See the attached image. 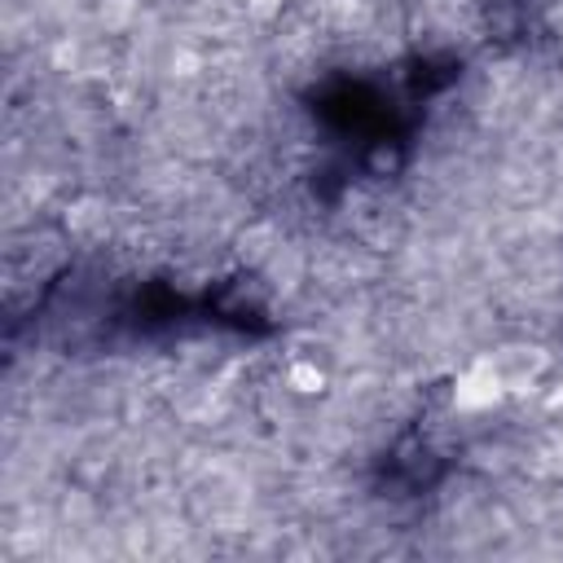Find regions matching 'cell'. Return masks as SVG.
<instances>
[{
  "label": "cell",
  "mask_w": 563,
  "mask_h": 563,
  "mask_svg": "<svg viewBox=\"0 0 563 563\" xmlns=\"http://www.w3.org/2000/svg\"><path fill=\"white\" fill-rule=\"evenodd\" d=\"M189 510L207 523V528H242L246 510H251V479L229 466V462H202L189 475Z\"/></svg>",
  "instance_id": "obj_1"
},
{
  "label": "cell",
  "mask_w": 563,
  "mask_h": 563,
  "mask_svg": "<svg viewBox=\"0 0 563 563\" xmlns=\"http://www.w3.org/2000/svg\"><path fill=\"white\" fill-rule=\"evenodd\" d=\"M488 365L493 374L501 378L506 391H532L541 383V374L550 369V352L541 343H528V339H510L501 343L497 352H488Z\"/></svg>",
  "instance_id": "obj_2"
},
{
  "label": "cell",
  "mask_w": 563,
  "mask_h": 563,
  "mask_svg": "<svg viewBox=\"0 0 563 563\" xmlns=\"http://www.w3.org/2000/svg\"><path fill=\"white\" fill-rule=\"evenodd\" d=\"M62 229L75 246H106L114 238V207L101 194H79L66 202Z\"/></svg>",
  "instance_id": "obj_3"
},
{
  "label": "cell",
  "mask_w": 563,
  "mask_h": 563,
  "mask_svg": "<svg viewBox=\"0 0 563 563\" xmlns=\"http://www.w3.org/2000/svg\"><path fill=\"white\" fill-rule=\"evenodd\" d=\"M457 409H493L501 396H506V387H501V378L493 374V365H488V356H479V361H471L462 374H457Z\"/></svg>",
  "instance_id": "obj_4"
},
{
  "label": "cell",
  "mask_w": 563,
  "mask_h": 563,
  "mask_svg": "<svg viewBox=\"0 0 563 563\" xmlns=\"http://www.w3.org/2000/svg\"><path fill=\"white\" fill-rule=\"evenodd\" d=\"M282 242H286V233H282L273 220H246V224L238 229V238H233L238 260L251 264V268H264V264L277 255Z\"/></svg>",
  "instance_id": "obj_5"
},
{
  "label": "cell",
  "mask_w": 563,
  "mask_h": 563,
  "mask_svg": "<svg viewBox=\"0 0 563 563\" xmlns=\"http://www.w3.org/2000/svg\"><path fill=\"white\" fill-rule=\"evenodd\" d=\"M369 22V0H312V26L330 35H356Z\"/></svg>",
  "instance_id": "obj_6"
},
{
  "label": "cell",
  "mask_w": 563,
  "mask_h": 563,
  "mask_svg": "<svg viewBox=\"0 0 563 563\" xmlns=\"http://www.w3.org/2000/svg\"><path fill=\"white\" fill-rule=\"evenodd\" d=\"M282 387L290 396H321L330 387V365L312 361V356H290L286 369H282Z\"/></svg>",
  "instance_id": "obj_7"
},
{
  "label": "cell",
  "mask_w": 563,
  "mask_h": 563,
  "mask_svg": "<svg viewBox=\"0 0 563 563\" xmlns=\"http://www.w3.org/2000/svg\"><path fill=\"white\" fill-rule=\"evenodd\" d=\"M286 4H290V0H246V18L264 26V22H277V18L286 13Z\"/></svg>",
  "instance_id": "obj_8"
}]
</instances>
